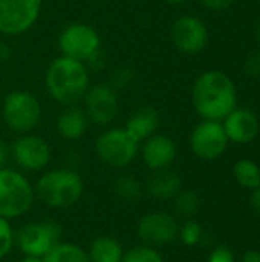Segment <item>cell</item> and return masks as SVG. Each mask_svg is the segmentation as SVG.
I'll return each mask as SVG.
<instances>
[{"mask_svg":"<svg viewBox=\"0 0 260 262\" xmlns=\"http://www.w3.org/2000/svg\"><path fill=\"white\" fill-rule=\"evenodd\" d=\"M192 103L204 120L222 121L236 109V84L222 71H205L196 78L192 88Z\"/></svg>","mask_w":260,"mask_h":262,"instance_id":"6da1fadb","label":"cell"},{"mask_svg":"<svg viewBox=\"0 0 260 262\" xmlns=\"http://www.w3.org/2000/svg\"><path fill=\"white\" fill-rule=\"evenodd\" d=\"M44 88L58 104H77L90 88L89 66L80 60L60 55L54 58L46 69Z\"/></svg>","mask_w":260,"mask_h":262,"instance_id":"7a4b0ae2","label":"cell"},{"mask_svg":"<svg viewBox=\"0 0 260 262\" xmlns=\"http://www.w3.org/2000/svg\"><path fill=\"white\" fill-rule=\"evenodd\" d=\"M34 192L44 206L52 209H67L81 200L84 184L75 170L52 169L38 178Z\"/></svg>","mask_w":260,"mask_h":262,"instance_id":"3957f363","label":"cell"},{"mask_svg":"<svg viewBox=\"0 0 260 262\" xmlns=\"http://www.w3.org/2000/svg\"><path fill=\"white\" fill-rule=\"evenodd\" d=\"M35 198L26 177L14 169H0V216L11 221L25 215Z\"/></svg>","mask_w":260,"mask_h":262,"instance_id":"277c9868","label":"cell"},{"mask_svg":"<svg viewBox=\"0 0 260 262\" xmlns=\"http://www.w3.org/2000/svg\"><path fill=\"white\" fill-rule=\"evenodd\" d=\"M41 103L28 91H12L2 103L5 124L17 134H29L41 120Z\"/></svg>","mask_w":260,"mask_h":262,"instance_id":"5b68a950","label":"cell"},{"mask_svg":"<svg viewBox=\"0 0 260 262\" xmlns=\"http://www.w3.org/2000/svg\"><path fill=\"white\" fill-rule=\"evenodd\" d=\"M97 157L107 166L115 169L127 167L139 152V143L124 129L113 127L104 130L93 144Z\"/></svg>","mask_w":260,"mask_h":262,"instance_id":"8992f818","label":"cell"},{"mask_svg":"<svg viewBox=\"0 0 260 262\" xmlns=\"http://www.w3.org/2000/svg\"><path fill=\"white\" fill-rule=\"evenodd\" d=\"M63 236V229L55 221H34L15 232L14 244L25 256L44 258Z\"/></svg>","mask_w":260,"mask_h":262,"instance_id":"52a82bcc","label":"cell"},{"mask_svg":"<svg viewBox=\"0 0 260 262\" xmlns=\"http://www.w3.org/2000/svg\"><path fill=\"white\" fill-rule=\"evenodd\" d=\"M60 55L89 63L101 52V38L95 28L87 23L74 21L67 25L57 40Z\"/></svg>","mask_w":260,"mask_h":262,"instance_id":"ba28073f","label":"cell"},{"mask_svg":"<svg viewBox=\"0 0 260 262\" xmlns=\"http://www.w3.org/2000/svg\"><path fill=\"white\" fill-rule=\"evenodd\" d=\"M43 0H0V34L21 35L40 18Z\"/></svg>","mask_w":260,"mask_h":262,"instance_id":"9c48e42d","label":"cell"},{"mask_svg":"<svg viewBox=\"0 0 260 262\" xmlns=\"http://www.w3.org/2000/svg\"><path fill=\"white\" fill-rule=\"evenodd\" d=\"M11 155L21 170L40 172L49 166L52 150L44 138L34 134H21L12 143Z\"/></svg>","mask_w":260,"mask_h":262,"instance_id":"30bf717a","label":"cell"},{"mask_svg":"<svg viewBox=\"0 0 260 262\" xmlns=\"http://www.w3.org/2000/svg\"><path fill=\"white\" fill-rule=\"evenodd\" d=\"M83 101L89 121L97 126H109L118 117L120 101L116 89H113L109 83L90 86L83 97Z\"/></svg>","mask_w":260,"mask_h":262,"instance_id":"8fae6325","label":"cell"},{"mask_svg":"<svg viewBox=\"0 0 260 262\" xmlns=\"http://www.w3.org/2000/svg\"><path fill=\"white\" fill-rule=\"evenodd\" d=\"M228 146V138L221 121L202 120L190 135L192 152L205 161L219 158Z\"/></svg>","mask_w":260,"mask_h":262,"instance_id":"7c38bea8","label":"cell"},{"mask_svg":"<svg viewBox=\"0 0 260 262\" xmlns=\"http://www.w3.org/2000/svg\"><path fill=\"white\" fill-rule=\"evenodd\" d=\"M170 37L179 52L195 55L205 49L208 43V29L201 18L195 15H181L173 21Z\"/></svg>","mask_w":260,"mask_h":262,"instance_id":"4fadbf2b","label":"cell"},{"mask_svg":"<svg viewBox=\"0 0 260 262\" xmlns=\"http://www.w3.org/2000/svg\"><path fill=\"white\" fill-rule=\"evenodd\" d=\"M179 226L176 220L166 212H152L144 215L136 227L138 238L144 246L162 247L178 238Z\"/></svg>","mask_w":260,"mask_h":262,"instance_id":"5bb4252c","label":"cell"},{"mask_svg":"<svg viewBox=\"0 0 260 262\" xmlns=\"http://www.w3.org/2000/svg\"><path fill=\"white\" fill-rule=\"evenodd\" d=\"M139 152L144 164L150 170L169 169V166L175 161L178 155V149L175 141L161 134H153L147 140L139 144Z\"/></svg>","mask_w":260,"mask_h":262,"instance_id":"9a60e30c","label":"cell"},{"mask_svg":"<svg viewBox=\"0 0 260 262\" xmlns=\"http://www.w3.org/2000/svg\"><path fill=\"white\" fill-rule=\"evenodd\" d=\"M228 141L247 144L259 135L260 124L257 115L245 107L233 109L222 121Z\"/></svg>","mask_w":260,"mask_h":262,"instance_id":"2e32d148","label":"cell"},{"mask_svg":"<svg viewBox=\"0 0 260 262\" xmlns=\"http://www.w3.org/2000/svg\"><path fill=\"white\" fill-rule=\"evenodd\" d=\"M87 124H89V118H87L84 109H81L75 104L66 106V109L63 112H60V115L57 117V121H55L58 135L69 141L80 140L87 130Z\"/></svg>","mask_w":260,"mask_h":262,"instance_id":"e0dca14e","label":"cell"},{"mask_svg":"<svg viewBox=\"0 0 260 262\" xmlns=\"http://www.w3.org/2000/svg\"><path fill=\"white\" fill-rule=\"evenodd\" d=\"M182 187L181 177L169 169L153 170L146 183V190L156 200H173Z\"/></svg>","mask_w":260,"mask_h":262,"instance_id":"ac0fdd59","label":"cell"},{"mask_svg":"<svg viewBox=\"0 0 260 262\" xmlns=\"http://www.w3.org/2000/svg\"><path fill=\"white\" fill-rule=\"evenodd\" d=\"M158 126H159L158 112L153 107L146 106V107L138 109L129 117L124 129L141 144L144 140H147L156 132Z\"/></svg>","mask_w":260,"mask_h":262,"instance_id":"d6986e66","label":"cell"},{"mask_svg":"<svg viewBox=\"0 0 260 262\" xmlns=\"http://www.w3.org/2000/svg\"><path fill=\"white\" fill-rule=\"evenodd\" d=\"M123 255V246L115 238L107 235L95 238L87 250L90 262H121Z\"/></svg>","mask_w":260,"mask_h":262,"instance_id":"ffe728a7","label":"cell"},{"mask_svg":"<svg viewBox=\"0 0 260 262\" xmlns=\"http://www.w3.org/2000/svg\"><path fill=\"white\" fill-rule=\"evenodd\" d=\"M41 259L43 262H90L87 252L83 247L63 241L52 247L51 252H48V255Z\"/></svg>","mask_w":260,"mask_h":262,"instance_id":"44dd1931","label":"cell"},{"mask_svg":"<svg viewBox=\"0 0 260 262\" xmlns=\"http://www.w3.org/2000/svg\"><path fill=\"white\" fill-rule=\"evenodd\" d=\"M234 178L236 181L250 190H254L260 186V167L257 166V163H254L253 160L244 158L239 160L234 164Z\"/></svg>","mask_w":260,"mask_h":262,"instance_id":"7402d4cb","label":"cell"},{"mask_svg":"<svg viewBox=\"0 0 260 262\" xmlns=\"http://www.w3.org/2000/svg\"><path fill=\"white\" fill-rule=\"evenodd\" d=\"M115 193L126 201H135L138 198H141L143 195V186L141 183L132 177V175H123L115 181Z\"/></svg>","mask_w":260,"mask_h":262,"instance_id":"603a6c76","label":"cell"},{"mask_svg":"<svg viewBox=\"0 0 260 262\" xmlns=\"http://www.w3.org/2000/svg\"><path fill=\"white\" fill-rule=\"evenodd\" d=\"M199 196L193 190H181L173 198L175 212L181 216H192L199 209Z\"/></svg>","mask_w":260,"mask_h":262,"instance_id":"cb8c5ba5","label":"cell"},{"mask_svg":"<svg viewBox=\"0 0 260 262\" xmlns=\"http://www.w3.org/2000/svg\"><path fill=\"white\" fill-rule=\"evenodd\" d=\"M121 262H164V259L155 247L143 244L124 252Z\"/></svg>","mask_w":260,"mask_h":262,"instance_id":"d4e9b609","label":"cell"},{"mask_svg":"<svg viewBox=\"0 0 260 262\" xmlns=\"http://www.w3.org/2000/svg\"><path fill=\"white\" fill-rule=\"evenodd\" d=\"M202 226L198 223V221H187L182 227H179V232H178V236L179 239L182 241L184 246H188V247H193L196 244L201 243L202 239Z\"/></svg>","mask_w":260,"mask_h":262,"instance_id":"484cf974","label":"cell"},{"mask_svg":"<svg viewBox=\"0 0 260 262\" xmlns=\"http://www.w3.org/2000/svg\"><path fill=\"white\" fill-rule=\"evenodd\" d=\"M15 233L11 227V223L0 216V259L6 258L14 247Z\"/></svg>","mask_w":260,"mask_h":262,"instance_id":"4316f807","label":"cell"},{"mask_svg":"<svg viewBox=\"0 0 260 262\" xmlns=\"http://www.w3.org/2000/svg\"><path fill=\"white\" fill-rule=\"evenodd\" d=\"M132 78H133V74H132L130 69H127V68H118V69H115L110 74L109 84L113 89H116V88H127L130 84Z\"/></svg>","mask_w":260,"mask_h":262,"instance_id":"83f0119b","label":"cell"},{"mask_svg":"<svg viewBox=\"0 0 260 262\" xmlns=\"http://www.w3.org/2000/svg\"><path fill=\"white\" fill-rule=\"evenodd\" d=\"M244 71L250 78L260 77V52H251L244 63Z\"/></svg>","mask_w":260,"mask_h":262,"instance_id":"f1b7e54d","label":"cell"},{"mask_svg":"<svg viewBox=\"0 0 260 262\" xmlns=\"http://www.w3.org/2000/svg\"><path fill=\"white\" fill-rule=\"evenodd\" d=\"M208 262H234V255L228 247L219 246L210 253Z\"/></svg>","mask_w":260,"mask_h":262,"instance_id":"f546056e","label":"cell"},{"mask_svg":"<svg viewBox=\"0 0 260 262\" xmlns=\"http://www.w3.org/2000/svg\"><path fill=\"white\" fill-rule=\"evenodd\" d=\"M201 3L211 11H224L233 3V0H201Z\"/></svg>","mask_w":260,"mask_h":262,"instance_id":"4dcf8cb0","label":"cell"},{"mask_svg":"<svg viewBox=\"0 0 260 262\" xmlns=\"http://www.w3.org/2000/svg\"><path fill=\"white\" fill-rule=\"evenodd\" d=\"M250 201H251V206H253L254 212H256V213L260 216V186L257 187V189H254V190H253Z\"/></svg>","mask_w":260,"mask_h":262,"instance_id":"1f68e13d","label":"cell"},{"mask_svg":"<svg viewBox=\"0 0 260 262\" xmlns=\"http://www.w3.org/2000/svg\"><path fill=\"white\" fill-rule=\"evenodd\" d=\"M241 262H260V252L259 250H248V252H245Z\"/></svg>","mask_w":260,"mask_h":262,"instance_id":"d6a6232c","label":"cell"},{"mask_svg":"<svg viewBox=\"0 0 260 262\" xmlns=\"http://www.w3.org/2000/svg\"><path fill=\"white\" fill-rule=\"evenodd\" d=\"M11 58V49L6 43L0 41V63H5Z\"/></svg>","mask_w":260,"mask_h":262,"instance_id":"836d02e7","label":"cell"},{"mask_svg":"<svg viewBox=\"0 0 260 262\" xmlns=\"http://www.w3.org/2000/svg\"><path fill=\"white\" fill-rule=\"evenodd\" d=\"M6 158H8V149H6L5 143L0 140V169H3V166L6 163Z\"/></svg>","mask_w":260,"mask_h":262,"instance_id":"e575fe53","label":"cell"},{"mask_svg":"<svg viewBox=\"0 0 260 262\" xmlns=\"http://www.w3.org/2000/svg\"><path fill=\"white\" fill-rule=\"evenodd\" d=\"M254 40H256V43H257V46H259L260 49V18L257 20L256 26H254Z\"/></svg>","mask_w":260,"mask_h":262,"instance_id":"d590c367","label":"cell"},{"mask_svg":"<svg viewBox=\"0 0 260 262\" xmlns=\"http://www.w3.org/2000/svg\"><path fill=\"white\" fill-rule=\"evenodd\" d=\"M18 262H43V259L41 258H31V256H25L21 261Z\"/></svg>","mask_w":260,"mask_h":262,"instance_id":"8d00e7d4","label":"cell"},{"mask_svg":"<svg viewBox=\"0 0 260 262\" xmlns=\"http://www.w3.org/2000/svg\"><path fill=\"white\" fill-rule=\"evenodd\" d=\"M187 0H167V3H170V5H182Z\"/></svg>","mask_w":260,"mask_h":262,"instance_id":"74e56055","label":"cell"}]
</instances>
